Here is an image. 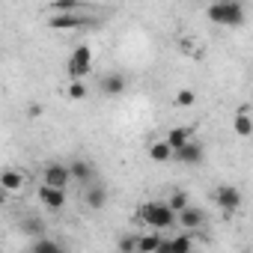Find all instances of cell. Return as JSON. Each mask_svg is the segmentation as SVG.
<instances>
[{
    "instance_id": "obj_1",
    "label": "cell",
    "mask_w": 253,
    "mask_h": 253,
    "mask_svg": "<svg viewBox=\"0 0 253 253\" xmlns=\"http://www.w3.org/2000/svg\"><path fill=\"white\" fill-rule=\"evenodd\" d=\"M206 15H209V21L223 24V27H241L244 24V6L238 0H217V3H211L206 9Z\"/></svg>"
},
{
    "instance_id": "obj_2",
    "label": "cell",
    "mask_w": 253,
    "mask_h": 253,
    "mask_svg": "<svg viewBox=\"0 0 253 253\" xmlns=\"http://www.w3.org/2000/svg\"><path fill=\"white\" fill-rule=\"evenodd\" d=\"M137 214H140V220L146 223V226H152V232H161V229H167V226H173L176 223V214L167 209V203H143L140 209H137Z\"/></svg>"
},
{
    "instance_id": "obj_3",
    "label": "cell",
    "mask_w": 253,
    "mask_h": 253,
    "mask_svg": "<svg viewBox=\"0 0 253 253\" xmlns=\"http://www.w3.org/2000/svg\"><path fill=\"white\" fill-rule=\"evenodd\" d=\"M89 69H92V48L78 45V48L72 51V57L66 60V75H69L72 81H84V78L89 75Z\"/></svg>"
},
{
    "instance_id": "obj_4",
    "label": "cell",
    "mask_w": 253,
    "mask_h": 253,
    "mask_svg": "<svg viewBox=\"0 0 253 253\" xmlns=\"http://www.w3.org/2000/svg\"><path fill=\"white\" fill-rule=\"evenodd\" d=\"M214 203L223 214H235L241 209V191L235 185H220V188H214Z\"/></svg>"
},
{
    "instance_id": "obj_5",
    "label": "cell",
    "mask_w": 253,
    "mask_h": 253,
    "mask_svg": "<svg viewBox=\"0 0 253 253\" xmlns=\"http://www.w3.org/2000/svg\"><path fill=\"white\" fill-rule=\"evenodd\" d=\"M69 182H72V176H69V164H60V161L45 164V185H48V188L66 191Z\"/></svg>"
},
{
    "instance_id": "obj_6",
    "label": "cell",
    "mask_w": 253,
    "mask_h": 253,
    "mask_svg": "<svg viewBox=\"0 0 253 253\" xmlns=\"http://www.w3.org/2000/svg\"><path fill=\"white\" fill-rule=\"evenodd\" d=\"M89 24H95V21L78 15V12H66V15H51L48 18V27L51 30H78V27H89Z\"/></svg>"
},
{
    "instance_id": "obj_7",
    "label": "cell",
    "mask_w": 253,
    "mask_h": 253,
    "mask_svg": "<svg viewBox=\"0 0 253 253\" xmlns=\"http://www.w3.org/2000/svg\"><path fill=\"white\" fill-rule=\"evenodd\" d=\"M203 158H206V149H203L197 140H191V143H185L182 149L173 152V161H179V164H185V167H197V164H203Z\"/></svg>"
},
{
    "instance_id": "obj_8",
    "label": "cell",
    "mask_w": 253,
    "mask_h": 253,
    "mask_svg": "<svg viewBox=\"0 0 253 253\" xmlns=\"http://www.w3.org/2000/svg\"><path fill=\"white\" fill-rule=\"evenodd\" d=\"M39 203H42L48 211H60V209L66 206V191H57V188L42 185V188H39Z\"/></svg>"
},
{
    "instance_id": "obj_9",
    "label": "cell",
    "mask_w": 253,
    "mask_h": 253,
    "mask_svg": "<svg viewBox=\"0 0 253 253\" xmlns=\"http://www.w3.org/2000/svg\"><path fill=\"white\" fill-rule=\"evenodd\" d=\"M176 220L182 223V229H197V226L206 223V211L197 209V206H185V209L176 214Z\"/></svg>"
},
{
    "instance_id": "obj_10",
    "label": "cell",
    "mask_w": 253,
    "mask_h": 253,
    "mask_svg": "<svg viewBox=\"0 0 253 253\" xmlns=\"http://www.w3.org/2000/svg\"><path fill=\"white\" fill-rule=\"evenodd\" d=\"M125 86H128V81H125L119 72H110V75H104V78H101V92H104L107 98L122 95V92H125Z\"/></svg>"
},
{
    "instance_id": "obj_11",
    "label": "cell",
    "mask_w": 253,
    "mask_h": 253,
    "mask_svg": "<svg viewBox=\"0 0 253 253\" xmlns=\"http://www.w3.org/2000/svg\"><path fill=\"white\" fill-rule=\"evenodd\" d=\"M84 203H86V209H104V203H107V188L98 185V182L86 185V188H84Z\"/></svg>"
},
{
    "instance_id": "obj_12",
    "label": "cell",
    "mask_w": 253,
    "mask_h": 253,
    "mask_svg": "<svg viewBox=\"0 0 253 253\" xmlns=\"http://www.w3.org/2000/svg\"><path fill=\"white\" fill-rule=\"evenodd\" d=\"M69 176L86 188V185H92V176H95V173H92V164H89V161H72V164H69Z\"/></svg>"
},
{
    "instance_id": "obj_13",
    "label": "cell",
    "mask_w": 253,
    "mask_h": 253,
    "mask_svg": "<svg viewBox=\"0 0 253 253\" xmlns=\"http://www.w3.org/2000/svg\"><path fill=\"white\" fill-rule=\"evenodd\" d=\"M18 226H21V232L30 235V238H42V235H45V220H42L39 214H24Z\"/></svg>"
},
{
    "instance_id": "obj_14",
    "label": "cell",
    "mask_w": 253,
    "mask_h": 253,
    "mask_svg": "<svg viewBox=\"0 0 253 253\" xmlns=\"http://www.w3.org/2000/svg\"><path fill=\"white\" fill-rule=\"evenodd\" d=\"M27 253H66V247H63L60 241H54V238L42 235V238H36V241H33V247H30Z\"/></svg>"
},
{
    "instance_id": "obj_15",
    "label": "cell",
    "mask_w": 253,
    "mask_h": 253,
    "mask_svg": "<svg viewBox=\"0 0 253 253\" xmlns=\"http://www.w3.org/2000/svg\"><path fill=\"white\" fill-rule=\"evenodd\" d=\"M0 188H3L6 194L9 191H21L24 188V176L18 170H3V173H0Z\"/></svg>"
},
{
    "instance_id": "obj_16",
    "label": "cell",
    "mask_w": 253,
    "mask_h": 253,
    "mask_svg": "<svg viewBox=\"0 0 253 253\" xmlns=\"http://www.w3.org/2000/svg\"><path fill=\"white\" fill-rule=\"evenodd\" d=\"M164 143L176 152V149H182L185 143H191V131H188V128H170L167 137H164Z\"/></svg>"
},
{
    "instance_id": "obj_17",
    "label": "cell",
    "mask_w": 253,
    "mask_h": 253,
    "mask_svg": "<svg viewBox=\"0 0 253 253\" xmlns=\"http://www.w3.org/2000/svg\"><path fill=\"white\" fill-rule=\"evenodd\" d=\"M161 244V232H146V235H137V253H155Z\"/></svg>"
},
{
    "instance_id": "obj_18",
    "label": "cell",
    "mask_w": 253,
    "mask_h": 253,
    "mask_svg": "<svg viewBox=\"0 0 253 253\" xmlns=\"http://www.w3.org/2000/svg\"><path fill=\"white\" fill-rule=\"evenodd\" d=\"M232 125H235V134L238 137H250L253 134V119H250V113H238Z\"/></svg>"
},
{
    "instance_id": "obj_19",
    "label": "cell",
    "mask_w": 253,
    "mask_h": 253,
    "mask_svg": "<svg viewBox=\"0 0 253 253\" xmlns=\"http://www.w3.org/2000/svg\"><path fill=\"white\" fill-rule=\"evenodd\" d=\"M149 158L158 161V164H161V161H170V158H173V149H170L164 140H161V143H152V146H149Z\"/></svg>"
},
{
    "instance_id": "obj_20",
    "label": "cell",
    "mask_w": 253,
    "mask_h": 253,
    "mask_svg": "<svg viewBox=\"0 0 253 253\" xmlns=\"http://www.w3.org/2000/svg\"><path fill=\"white\" fill-rule=\"evenodd\" d=\"M167 241H170V250L173 253H194L191 250V235H185V232L176 235V238H167Z\"/></svg>"
},
{
    "instance_id": "obj_21",
    "label": "cell",
    "mask_w": 253,
    "mask_h": 253,
    "mask_svg": "<svg viewBox=\"0 0 253 253\" xmlns=\"http://www.w3.org/2000/svg\"><path fill=\"white\" fill-rule=\"evenodd\" d=\"M48 9H51V15H66V12H78L81 6L75 3V0H57V3H51Z\"/></svg>"
},
{
    "instance_id": "obj_22",
    "label": "cell",
    "mask_w": 253,
    "mask_h": 253,
    "mask_svg": "<svg viewBox=\"0 0 253 253\" xmlns=\"http://www.w3.org/2000/svg\"><path fill=\"white\" fill-rule=\"evenodd\" d=\"M185 206H191V203H188V194H185V191H173V197H170L167 209H170L173 214H179V211H182Z\"/></svg>"
},
{
    "instance_id": "obj_23",
    "label": "cell",
    "mask_w": 253,
    "mask_h": 253,
    "mask_svg": "<svg viewBox=\"0 0 253 253\" xmlns=\"http://www.w3.org/2000/svg\"><path fill=\"white\" fill-rule=\"evenodd\" d=\"M66 95H69L72 101L86 98V84H84V81H72V84H69V89H66Z\"/></svg>"
},
{
    "instance_id": "obj_24",
    "label": "cell",
    "mask_w": 253,
    "mask_h": 253,
    "mask_svg": "<svg viewBox=\"0 0 253 253\" xmlns=\"http://www.w3.org/2000/svg\"><path fill=\"white\" fill-rule=\"evenodd\" d=\"M194 101H197V92H194V89H179V92H176V104H179V107H191Z\"/></svg>"
},
{
    "instance_id": "obj_25",
    "label": "cell",
    "mask_w": 253,
    "mask_h": 253,
    "mask_svg": "<svg viewBox=\"0 0 253 253\" xmlns=\"http://www.w3.org/2000/svg\"><path fill=\"white\" fill-rule=\"evenodd\" d=\"M119 253H137V235H122L119 238Z\"/></svg>"
},
{
    "instance_id": "obj_26",
    "label": "cell",
    "mask_w": 253,
    "mask_h": 253,
    "mask_svg": "<svg viewBox=\"0 0 253 253\" xmlns=\"http://www.w3.org/2000/svg\"><path fill=\"white\" fill-rule=\"evenodd\" d=\"M155 253H173V250H170V241H167V238H161V244H158V250H155Z\"/></svg>"
},
{
    "instance_id": "obj_27",
    "label": "cell",
    "mask_w": 253,
    "mask_h": 253,
    "mask_svg": "<svg viewBox=\"0 0 253 253\" xmlns=\"http://www.w3.org/2000/svg\"><path fill=\"white\" fill-rule=\"evenodd\" d=\"M27 113H30V116H39V113H42V104H30Z\"/></svg>"
},
{
    "instance_id": "obj_28",
    "label": "cell",
    "mask_w": 253,
    "mask_h": 253,
    "mask_svg": "<svg viewBox=\"0 0 253 253\" xmlns=\"http://www.w3.org/2000/svg\"><path fill=\"white\" fill-rule=\"evenodd\" d=\"M3 200H6V191H3V188H0V206H3Z\"/></svg>"
},
{
    "instance_id": "obj_29",
    "label": "cell",
    "mask_w": 253,
    "mask_h": 253,
    "mask_svg": "<svg viewBox=\"0 0 253 253\" xmlns=\"http://www.w3.org/2000/svg\"><path fill=\"white\" fill-rule=\"evenodd\" d=\"M241 253H250V250H241Z\"/></svg>"
}]
</instances>
